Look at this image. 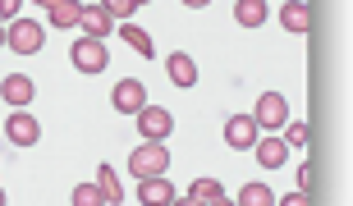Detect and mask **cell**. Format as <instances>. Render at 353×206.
<instances>
[{
	"mask_svg": "<svg viewBox=\"0 0 353 206\" xmlns=\"http://www.w3.org/2000/svg\"><path fill=\"white\" fill-rule=\"evenodd\" d=\"M119 37L129 41V46H133L138 55H147V60H152V51H157V46H152V37H147V32H143L138 23H124V28H119Z\"/></svg>",
	"mask_w": 353,
	"mask_h": 206,
	"instance_id": "19",
	"label": "cell"
},
{
	"mask_svg": "<svg viewBox=\"0 0 353 206\" xmlns=\"http://www.w3.org/2000/svg\"><path fill=\"white\" fill-rule=\"evenodd\" d=\"M129 169H133V179L165 174V169H170V152H165L161 142H147L143 138V147H133V156H129Z\"/></svg>",
	"mask_w": 353,
	"mask_h": 206,
	"instance_id": "3",
	"label": "cell"
},
{
	"mask_svg": "<svg viewBox=\"0 0 353 206\" xmlns=\"http://www.w3.org/2000/svg\"><path fill=\"white\" fill-rule=\"evenodd\" d=\"M97 193H101V206H115V202H124V188H119V174L110 165H101L97 169Z\"/></svg>",
	"mask_w": 353,
	"mask_h": 206,
	"instance_id": "16",
	"label": "cell"
},
{
	"mask_svg": "<svg viewBox=\"0 0 353 206\" xmlns=\"http://www.w3.org/2000/svg\"><path fill=\"white\" fill-rule=\"evenodd\" d=\"M0 96L10 105H32V96H37V83L28 74H5L0 78Z\"/></svg>",
	"mask_w": 353,
	"mask_h": 206,
	"instance_id": "9",
	"label": "cell"
},
{
	"mask_svg": "<svg viewBox=\"0 0 353 206\" xmlns=\"http://www.w3.org/2000/svg\"><path fill=\"white\" fill-rule=\"evenodd\" d=\"M143 105H147V87L138 83V78H119V83H115V110L138 115Z\"/></svg>",
	"mask_w": 353,
	"mask_h": 206,
	"instance_id": "10",
	"label": "cell"
},
{
	"mask_svg": "<svg viewBox=\"0 0 353 206\" xmlns=\"http://www.w3.org/2000/svg\"><path fill=\"white\" fill-rule=\"evenodd\" d=\"M69 202H74V206H101V193H97V183H79Z\"/></svg>",
	"mask_w": 353,
	"mask_h": 206,
	"instance_id": "21",
	"label": "cell"
},
{
	"mask_svg": "<svg viewBox=\"0 0 353 206\" xmlns=\"http://www.w3.org/2000/svg\"><path fill=\"white\" fill-rule=\"evenodd\" d=\"M79 28L88 32V37H110V14H105L101 5H83V14H79Z\"/></svg>",
	"mask_w": 353,
	"mask_h": 206,
	"instance_id": "14",
	"label": "cell"
},
{
	"mask_svg": "<svg viewBox=\"0 0 353 206\" xmlns=\"http://www.w3.org/2000/svg\"><path fill=\"white\" fill-rule=\"evenodd\" d=\"M280 129H285V147H303V142H307V124H299V119H294V124H280Z\"/></svg>",
	"mask_w": 353,
	"mask_h": 206,
	"instance_id": "23",
	"label": "cell"
},
{
	"mask_svg": "<svg viewBox=\"0 0 353 206\" xmlns=\"http://www.w3.org/2000/svg\"><path fill=\"white\" fill-rule=\"evenodd\" d=\"M133 119H138V133H143L147 142H165L174 133V115H170V110H161V105H143Z\"/></svg>",
	"mask_w": 353,
	"mask_h": 206,
	"instance_id": "4",
	"label": "cell"
},
{
	"mask_svg": "<svg viewBox=\"0 0 353 206\" xmlns=\"http://www.w3.org/2000/svg\"><path fill=\"white\" fill-rule=\"evenodd\" d=\"M183 202H188V206H225V188L216 179H197Z\"/></svg>",
	"mask_w": 353,
	"mask_h": 206,
	"instance_id": "12",
	"label": "cell"
},
{
	"mask_svg": "<svg viewBox=\"0 0 353 206\" xmlns=\"http://www.w3.org/2000/svg\"><path fill=\"white\" fill-rule=\"evenodd\" d=\"M280 23H285L294 37H303V32L312 28V14H307V5H303V0H289L285 10H280Z\"/></svg>",
	"mask_w": 353,
	"mask_h": 206,
	"instance_id": "15",
	"label": "cell"
},
{
	"mask_svg": "<svg viewBox=\"0 0 353 206\" xmlns=\"http://www.w3.org/2000/svg\"><path fill=\"white\" fill-rule=\"evenodd\" d=\"M303 202H307V188H294V193L285 197V206H303Z\"/></svg>",
	"mask_w": 353,
	"mask_h": 206,
	"instance_id": "25",
	"label": "cell"
},
{
	"mask_svg": "<svg viewBox=\"0 0 353 206\" xmlns=\"http://www.w3.org/2000/svg\"><path fill=\"white\" fill-rule=\"evenodd\" d=\"M69 60H74V69H79V74H105L110 51H105L101 37H79L74 46H69Z\"/></svg>",
	"mask_w": 353,
	"mask_h": 206,
	"instance_id": "2",
	"label": "cell"
},
{
	"mask_svg": "<svg viewBox=\"0 0 353 206\" xmlns=\"http://www.w3.org/2000/svg\"><path fill=\"white\" fill-rule=\"evenodd\" d=\"M5 133H10L14 147H37L41 124H37V115H28V105H14V115L5 119Z\"/></svg>",
	"mask_w": 353,
	"mask_h": 206,
	"instance_id": "5",
	"label": "cell"
},
{
	"mask_svg": "<svg viewBox=\"0 0 353 206\" xmlns=\"http://www.w3.org/2000/svg\"><path fill=\"white\" fill-rule=\"evenodd\" d=\"M183 5H188V10H202V5H211V0H183Z\"/></svg>",
	"mask_w": 353,
	"mask_h": 206,
	"instance_id": "26",
	"label": "cell"
},
{
	"mask_svg": "<svg viewBox=\"0 0 353 206\" xmlns=\"http://www.w3.org/2000/svg\"><path fill=\"white\" fill-rule=\"evenodd\" d=\"M5 46H10L14 55H37L41 46H46V28H41L37 19H14L10 32H5Z\"/></svg>",
	"mask_w": 353,
	"mask_h": 206,
	"instance_id": "1",
	"label": "cell"
},
{
	"mask_svg": "<svg viewBox=\"0 0 353 206\" xmlns=\"http://www.w3.org/2000/svg\"><path fill=\"white\" fill-rule=\"evenodd\" d=\"M239 202H243V206H271V202H275V193L266 188V183H248V188L239 193Z\"/></svg>",
	"mask_w": 353,
	"mask_h": 206,
	"instance_id": "20",
	"label": "cell"
},
{
	"mask_svg": "<svg viewBox=\"0 0 353 206\" xmlns=\"http://www.w3.org/2000/svg\"><path fill=\"white\" fill-rule=\"evenodd\" d=\"M252 152H257V165H262V169H280L289 161L285 138H257V142H252Z\"/></svg>",
	"mask_w": 353,
	"mask_h": 206,
	"instance_id": "11",
	"label": "cell"
},
{
	"mask_svg": "<svg viewBox=\"0 0 353 206\" xmlns=\"http://www.w3.org/2000/svg\"><path fill=\"white\" fill-rule=\"evenodd\" d=\"M252 119H257V129H280V124L289 119L285 96H280V92H262V96H257V110H252Z\"/></svg>",
	"mask_w": 353,
	"mask_h": 206,
	"instance_id": "6",
	"label": "cell"
},
{
	"mask_svg": "<svg viewBox=\"0 0 353 206\" xmlns=\"http://www.w3.org/2000/svg\"><path fill=\"white\" fill-rule=\"evenodd\" d=\"M101 10L110 14V19H124V23H129V19H133V10H138V5H133V0H101Z\"/></svg>",
	"mask_w": 353,
	"mask_h": 206,
	"instance_id": "22",
	"label": "cell"
},
{
	"mask_svg": "<svg viewBox=\"0 0 353 206\" xmlns=\"http://www.w3.org/2000/svg\"><path fill=\"white\" fill-rule=\"evenodd\" d=\"M234 19L243 28H262L266 23V0H239V5H234Z\"/></svg>",
	"mask_w": 353,
	"mask_h": 206,
	"instance_id": "17",
	"label": "cell"
},
{
	"mask_svg": "<svg viewBox=\"0 0 353 206\" xmlns=\"http://www.w3.org/2000/svg\"><path fill=\"white\" fill-rule=\"evenodd\" d=\"M133 5H147V0H133Z\"/></svg>",
	"mask_w": 353,
	"mask_h": 206,
	"instance_id": "29",
	"label": "cell"
},
{
	"mask_svg": "<svg viewBox=\"0 0 353 206\" xmlns=\"http://www.w3.org/2000/svg\"><path fill=\"white\" fill-rule=\"evenodd\" d=\"M0 206H5V188H0Z\"/></svg>",
	"mask_w": 353,
	"mask_h": 206,
	"instance_id": "28",
	"label": "cell"
},
{
	"mask_svg": "<svg viewBox=\"0 0 353 206\" xmlns=\"http://www.w3.org/2000/svg\"><path fill=\"white\" fill-rule=\"evenodd\" d=\"M165 74H170L174 87H193V83H197V65H193L183 51H174L170 60H165Z\"/></svg>",
	"mask_w": 353,
	"mask_h": 206,
	"instance_id": "13",
	"label": "cell"
},
{
	"mask_svg": "<svg viewBox=\"0 0 353 206\" xmlns=\"http://www.w3.org/2000/svg\"><path fill=\"white\" fill-rule=\"evenodd\" d=\"M19 5H23V0H0V23H5V19H14V14H19Z\"/></svg>",
	"mask_w": 353,
	"mask_h": 206,
	"instance_id": "24",
	"label": "cell"
},
{
	"mask_svg": "<svg viewBox=\"0 0 353 206\" xmlns=\"http://www.w3.org/2000/svg\"><path fill=\"white\" fill-rule=\"evenodd\" d=\"M0 41H5V28H0Z\"/></svg>",
	"mask_w": 353,
	"mask_h": 206,
	"instance_id": "30",
	"label": "cell"
},
{
	"mask_svg": "<svg viewBox=\"0 0 353 206\" xmlns=\"http://www.w3.org/2000/svg\"><path fill=\"white\" fill-rule=\"evenodd\" d=\"M32 5H41V10H51V5H55V0H32Z\"/></svg>",
	"mask_w": 353,
	"mask_h": 206,
	"instance_id": "27",
	"label": "cell"
},
{
	"mask_svg": "<svg viewBox=\"0 0 353 206\" xmlns=\"http://www.w3.org/2000/svg\"><path fill=\"white\" fill-rule=\"evenodd\" d=\"M225 142H230L234 152H252V142H257V119L252 115H230L225 119Z\"/></svg>",
	"mask_w": 353,
	"mask_h": 206,
	"instance_id": "7",
	"label": "cell"
},
{
	"mask_svg": "<svg viewBox=\"0 0 353 206\" xmlns=\"http://www.w3.org/2000/svg\"><path fill=\"white\" fill-rule=\"evenodd\" d=\"M138 202L143 206H170V202H179V193H174V183H165V174H152V179L138 183Z\"/></svg>",
	"mask_w": 353,
	"mask_h": 206,
	"instance_id": "8",
	"label": "cell"
},
{
	"mask_svg": "<svg viewBox=\"0 0 353 206\" xmlns=\"http://www.w3.org/2000/svg\"><path fill=\"white\" fill-rule=\"evenodd\" d=\"M79 14H83L79 0H55V5H51V23L55 28H74V23H79Z\"/></svg>",
	"mask_w": 353,
	"mask_h": 206,
	"instance_id": "18",
	"label": "cell"
}]
</instances>
